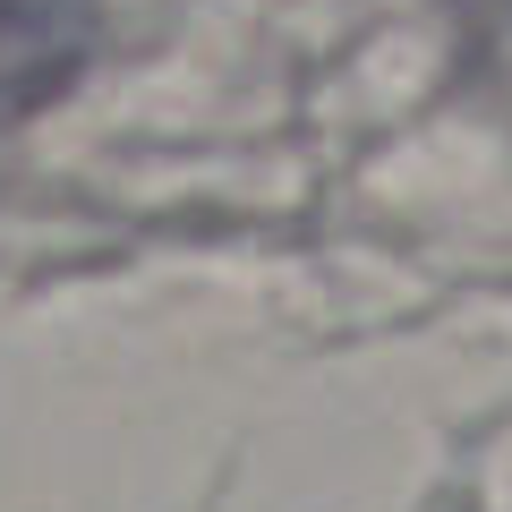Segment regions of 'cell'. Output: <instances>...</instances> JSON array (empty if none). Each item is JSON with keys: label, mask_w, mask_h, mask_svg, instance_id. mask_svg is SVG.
<instances>
[{"label": "cell", "mask_w": 512, "mask_h": 512, "mask_svg": "<svg viewBox=\"0 0 512 512\" xmlns=\"http://www.w3.org/2000/svg\"><path fill=\"white\" fill-rule=\"evenodd\" d=\"M103 0H0V128L60 103L94 60Z\"/></svg>", "instance_id": "obj_1"}]
</instances>
